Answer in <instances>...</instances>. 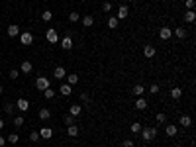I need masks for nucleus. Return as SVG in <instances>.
<instances>
[{"label": "nucleus", "mask_w": 196, "mask_h": 147, "mask_svg": "<svg viewBox=\"0 0 196 147\" xmlns=\"http://www.w3.org/2000/svg\"><path fill=\"white\" fill-rule=\"evenodd\" d=\"M177 126H173V124H169V126H165V134H167V137H175L177 135Z\"/></svg>", "instance_id": "obj_12"}, {"label": "nucleus", "mask_w": 196, "mask_h": 147, "mask_svg": "<svg viewBox=\"0 0 196 147\" xmlns=\"http://www.w3.org/2000/svg\"><path fill=\"white\" fill-rule=\"evenodd\" d=\"M159 90H161V88H159V84H151V88H149V92H151V94H157Z\"/></svg>", "instance_id": "obj_39"}, {"label": "nucleus", "mask_w": 196, "mask_h": 147, "mask_svg": "<svg viewBox=\"0 0 196 147\" xmlns=\"http://www.w3.org/2000/svg\"><path fill=\"white\" fill-rule=\"evenodd\" d=\"M180 126H183V128H190L192 126V118L190 116H180Z\"/></svg>", "instance_id": "obj_17"}, {"label": "nucleus", "mask_w": 196, "mask_h": 147, "mask_svg": "<svg viewBox=\"0 0 196 147\" xmlns=\"http://www.w3.org/2000/svg\"><path fill=\"white\" fill-rule=\"evenodd\" d=\"M180 96H183V88H178V86L171 88V98H173V100H178Z\"/></svg>", "instance_id": "obj_19"}, {"label": "nucleus", "mask_w": 196, "mask_h": 147, "mask_svg": "<svg viewBox=\"0 0 196 147\" xmlns=\"http://www.w3.org/2000/svg\"><path fill=\"white\" fill-rule=\"evenodd\" d=\"M171 35H173V29L171 28H161V29H159V38H161L163 41H169Z\"/></svg>", "instance_id": "obj_8"}, {"label": "nucleus", "mask_w": 196, "mask_h": 147, "mask_svg": "<svg viewBox=\"0 0 196 147\" xmlns=\"http://www.w3.org/2000/svg\"><path fill=\"white\" fill-rule=\"evenodd\" d=\"M177 147H183V145H177Z\"/></svg>", "instance_id": "obj_47"}, {"label": "nucleus", "mask_w": 196, "mask_h": 147, "mask_svg": "<svg viewBox=\"0 0 196 147\" xmlns=\"http://www.w3.org/2000/svg\"><path fill=\"white\" fill-rule=\"evenodd\" d=\"M63 122H65V126H67V128H69V126H75V118H73L71 114L65 116V118H63Z\"/></svg>", "instance_id": "obj_30"}, {"label": "nucleus", "mask_w": 196, "mask_h": 147, "mask_svg": "<svg viewBox=\"0 0 196 147\" xmlns=\"http://www.w3.org/2000/svg\"><path fill=\"white\" fill-rule=\"evenodd\" d=\"M51 84H49V79L47 77H38L35 79V88H38V90H45V88H49Z\"/></svg>", "instance_id": "obj_2"}, {"label": "nucleus", "mask_w": 196, "mask_h": 147, "mask_svg": "<svg viewBox=\"0 0 196 147\" xmlns=\"http://www.w3.org/2000/svg\"><path fill=\"white\" fill-rule=\"evenodd\" d=\"M83 26H84V28H92V26H94V18L90 16V14L83 16Z\"/></svg>", "instance_id": "obj_20"}, {"label": "nucleus", "mask_w": 196, "mask_h": 147, "mask_svg": "<svg viewBox=\"0 0 196 147\" xmlns=\"http://www.w3.org/2000/svg\"><path fill=\"white\" fill-rule=\"evenodd\" d=\"M32 71H33V65L30 61H24V63L20 65V73H24V75H30Z\"/></svg>", "instance_id": "obj_10"}, {"label": "nucleus", "mask_w": 196, "mask_h": 147, "mask_svg": "<svg viewBox=\"0 0 196 147\" xmlns=\"http://www.w3.org/2000/svg\"><path fill=\"white\" fill-rule=\"evenodd\" d=\"M141 137H143L145 143L153 141V139L157 137V129L155 128H141Z\"/></svg>", "instance_id": "obj_1"}, {"label": "nucleus", "mask_w": 196, "mask_h": 147, "mask_svg": "<svg viewBox=\"0 0 196 147\" xmlns=\"http://www.w3.org/2000/svg\"><path fill=\"white\" fill-rule=\"evenodd\" d=\"M2 92H4V88H2V86H0V94H2Z\"/></svg>", "instance_id": "obj_46"}, {"label": "nucleus", "mask_w": 196, "mask_h": 147, "mask_svg": "<svg viewBox=\"0 0 196 147\" xmlns=\"http://www.w3.org/2000/svg\"><path fill=\"white\" fill-rule=\"evenodd\" d=\"M143 92H145V88L141 84H135L133 86V94H135V96H143Z\"/></svg>", "instance_id": "obj_32"}, {"label": "nucleus", "mask_w": 196, "mask_h": 147, "mask_svg": "<svg viewBox=\"0 0 196 147\" xmlns=\"http://www.w3.org/2000/svg\"><path fill=\"white\" fill-rule=\"evenodd\" d=\"M194 0H186V10H194Z\"/></svg>", "instance_id": "obj_40"}, {"label": "nucleus", "mask_w": 196, "mask_h": 147, "mask_svg": "<svg viewBox=\"0 0 196 147\" xmlns=\"http://www.w3.org/2000/svg\"><path fill=\"white\" fill-rule=\"evenodd\" d=\"M51 118V110L49 108H41L39 110V120H49Z\"/></svg>", "instance_id": "obj_22"}, {"label": "nucleus", "mask_w": 196, "mask_h": 147, "mask_svg": "<svg viewBox=\"0 0 196 147\" xmlns=\"http://www.w3.org/2000/svg\"><path fill=\"white\" fill-rule=\"evenodd\" d=\"M59 92L63 94V96H71V92H73V86L65 83V84H61V86H59Z\"/></svg>", "instance_id": "obj_15"}, {"label": "nucleus", "mask_w": 196, "mask_h": 147, "mask_svg": "<svg viewBox=\"0 0 196 147\" xmlns=\"http://www.w3.org/2000/svg\"><path fill=\"white\" fill-rule=\"evenodd\" d=\"M16 108L20 110V112H28V110H30V102H28L26 98H18V102H16Z\"/></svg>", "instance_id": "obj_9"}, {"label": "nucleus", "mask_w": 196, "mask_h": 147, "mask_svg": "<svg viewBox=\"0 0 196 147\" xmlns=\"http://www.w3.org/2000/svg\"><path fill=\"white\" fill-rule=\"evenodd\" d=\"M73 45H75V43H73L71 33H67V35H65V38L61 39V47H63L65 51H69V49H73Z\"/></svg>", "instance_id": "obj_6"}, {"label": "nucleus", "mask_w": 196, "mask_h": 147, "mask_svg": "<svg viewBox=\"0 0 196 147\" xmlns=\"http://www.w3.org/2000/svg\"><path fill=\"white\" fill-rule=\"evenodd\" d=\"M39 139H41L39 137V131H32V134H30V141L35 143V141H39Z\"/></svg>", "instance_id": "obj_37"}, {"label": "nucleus", "mask_w": 196, "mask_h": 147, "mask_svg": "<svg viewBox=\"0 0 196 147\" xmlns=\"http://www.w3.org/2000/svg\"><path fill=\"white\" fill-rule=\"evenodd\" d=\"M67 134H69V137H77L78 135V128L77 126H69L67 128Z\"/></svg>", "instance_id": "obj_26"}, {"label": "nucleus", "mask_w": 196, "mask_h": 147, "mask_svg": "<svg viewBox=\"0 0 196 147\" xmlns=\"http://www.w3.org/2000/svg\"><path fill=\"white\" fill-rule=\"evenodd\" d=\"M20 43L22 45H32L33 43V35L30 32H20Z\"/></svg>", "instance_id": "obj_3"}, {"label": "nucleus", "mask_w": 196, "mask_h": 147, "mask_svg": "<svg viewBox=\"0 0 196 147\" xmlns=\"http://www.w3.org/2000/svg\"><path fill=\"white\" fill-rule=\"evenodd\" d=\"M24 122H26V120H24L22 116H16V118H14V122H12V124H14L16 128H22V126H24Z\"/></svg>", "instance_id": "obj_33"}, {"label": "nucleus", "mask_w": 196, "mask_h": 147, "mask_svg": "<svg viewBox=\"0 0 196 147\" xmlns=\"http://www.w3.org/2000/svg\"><path fill=\"white\" fill-rule=\"evenodd\" d=\"M190 147H194V145H190Z\"/></svg>", "instance_id": "obj_49"}, {"label": "nucleus", "mask_w": 196, "mask_h": 147, "mask_svg": "<svg viewBox=\"0 0 196 147\" xmlns=\"http://www.w3.org/2000/svg\"><path fill=\"white\" fill-rule=\"evenodd\" d=\"M18 139H20L18 134H10V135H6V143H18Z\"/></svg>", "instance_id": "obj_29"}, {"label": "nucleus", "mask_w": 196, "mask_h": 147, "mask_svg": "<svg viewBox=\"0 0 196 147\" xmlns=\"http://www.w3.org/2000/svg\"><path fill=\"white\" fill-rule=\"evenodd\" d=\"M81 100H83V102H90V96H88L86 92H83V94H81Z\"/></svg>", "instance_id": "obj_43"}, {"label": "nucleus", "mask_w": 196, "mask_h": 147, "mask_svg": "<svg viewBox=\"0 0 196 147\" xmlns=\"http://www.w3.org/2000/svg\"><path fill=\"white\" fill-rule=\"evenodd\" d=\"M77 83H78V75H75V73H73V75H69V77H67V84L75 86Z\"/></svg>", "instance_id": "obj_24"}, {"label": "nucleus", "mask_w": 196, "mask_h": 147, "mask_svg": "<svg viewBox=\"0 0 196 147\" xmlns=\"http://www.w3.org/2000/svg\"><path fill=\"white\" fill-rule=\"evenodd\" d=\"M18 77H20V71L12 69V71H10V79H18Z\"/></svg>", "instance_id": "obj_42"}, {"label": "nucleus", "mask_w": 196, "mask_h": 147, "mask_svg": "<svg viewBox=\"0 0 196 147\" xmlns=\"http://www.w3.org/2000/svg\"><path fill=\"white\" fill-rule=\"evenodd\" d=\"M118 24H120V20L116 18V16L108 20V28H110V29H116V28H118Z\"/></svg>", "instance_id": "obj_28"}, {"label": "nucleus", "mask_w": 196, "mask_h": 147, "mask_svg": "<svg viewBox=\"0 0 196 147\" xmlns=\"http://www.w3.org/2000/svg\"><path fill=\"white\" fill-rule=\"evenodd\" d=\"M53 77H55L57 80H61V79H65V77H67V71H65V67H57V69L53 71Z\"/></svg>", "instance_id": "obj_11"}, {"label": "nucleus", "mask_w": 196, "mask_h": 147, "mask_svg": "<svg viewBox=\"0 0 196 147\" xmlns=\"http://www.w3.org/2000/svg\"><path fill=\"white\" fill-rule=\"evenodd\" d=\"M6 33H8L10 38H16V35H20V28H18L16 24H12V26H8V29H6Z\"/></svg>", "instance_id": "obj_13"}, {"label": "nucleus", "mask_w": 196, "mask_h": 147, "mask_svg": "<svg viewBox=\"0 0 196 147\" xmlns=\"http://www.w3.org/2000/svg\"><path fill=\"white\" fill-rule=\"evenodd\" d=\"M128 16H129V8H128L126 4H122L120 8H118V14H116V18H118V20H126Z\"/></svg>", "instance_id": "obj_7"}, {"label": "nucleus", "mask_w": 196, "mask_h": 147, "mask_svg": "<svg viewBox=\"0 0 196 147\" xmlns=\"http://www.w3.org/2000/svg\"><path fill=\"white\" fill-rule=\"evenodd\" d=\"M102 10H104V12H110V10H112V4H110V2H104V4H102Z\"/></svg>", "instance_id": "obj_41"}, {"label": "nucleus", "mask_w": 196, "mask_h": 147, "mask_svg": "<svg viewBox=\"0 0 196 147\" xmlns=\"http://www.w3.org/2000/svg\"><path fill=\"white\" fill-rule=\"evenodd\" d=\"M155 122H157V124H165V122H167V116H165L163 112H159V114L155 116Z\"/></svg>", "instance_id": "obj_36"}, {"label": "nucleus", "mask_w": 196, "mask_h": 147, "mask_svg": "<svg viewBox=\"0 0 196 147\" xmlns=\"http://www.w3.org/2000/svg\"><path fill=\"white\" fill-rule=\"evenodd\" d=\"M4 128V120H0V129H2Z\"/></svg>", "instance_id": "obj_45"}, {"label": "nucleus", "mask_w": 196, "mask_h": 147, "mask_svg": "<svg viewBox=\"0 0 196 147\" xmlns=\"http://www.w3.org/2000/svg\"><path fill=\"white\" fill-rule=\"evenodd\" d=\"M43 96H45L47 100H53V98H55V90L49 86V88H45V90H43Z\"/></svg>", "instance_id": "obj_23"}, {"label": "nucleus", "mask_w": 196, "mask_h": 147, "mask_svg": "<svg viewBox=\"0 0 196 147\" xmlns=\"http://www.w3.org/2000/svg\"><path fill=\"white\" fill-rule=\"evenodd\" d=\"M39 137H43V139L53 137V129H51V128H41V129H39Z\"/></svg>", "instance_id": "obj_16"}, {"label": "nucleus", "mask_w": 196, "mask_h": 147, "mask_svg": "<svg viewBox=\"0 0 196 147\" xmlns=\"http://www.w3.org/2000/svg\"><path fill=\"white\" fill-rule=\"evenodd\" d=\"M81 112H83V106H78V104H73V106L69 108V114H71L73 118H77V116H81Z\"/></svg>", "instance_id": "obj_14"}, {"label": "nucleus", "mask_w": 196, "mask_h": 147, "mask_svg": "<svg viewBox=\"0 0 196 147\" xmlns=\"http://www.w3.org/2000/svg\"><path fill=\"white\" fill-rule=\"evenodd\" d=\"M155 53H157V49H155L153 43H147V45L143 47V57H145V59H153Z\"/></svg>", "instance_id": "obj_5"}, {"label": "nucleus", "mask_w": 196, "mask_h": 147, "mask_svg": "<svg viewBox=\"0 0 196 147\" xmlns=\"http://www.w3.org/2000/svg\"><path fill=\"white\" fill-rule=\"evenodd\" d=\"M78 20H81V14H78V12H71L69 14V22H71V24H77Z\"/></svg>", "instance_id": "obj_25"}, {"label": "nucleus", "mask_w": 196, "mask_h": 147, "mask_svg": "<svg viewBox=\"0 0 196 147\" xmlns=\"http://www.w3.org/2000/svg\"><path fill=\"white\" fill-rule=\"evenodd\" d=\"M143 147H149V145H143Z\"/></svg>", "instance_id": "obj_48"}, {"label": "nucleus", "mask_w": 196, "mask_h": 147, "mask_svg": "<svg viewBox=\"0 0 196 147\" xmlns=\"http://www.w3.org/2000/svg\"><path fill=\"white\" fill-rule=\"evenodd\" d=\"M14 110H16V104H4V112H6V114H10V116H12V114H14Z\"/></svg>", "instance_id": "obj_35"}, {"label": "nucleus", "mask_w": 196, "mask_h": 147, "mask_svg": "<svg viewBox=\"0 0 196 147\" xmlns=\"http://www.w3.org/2000/svg\"><path fill=\"white\" fill-rule=\"evenodd\" d=\"M129 129H132L133 134H139V131H141V124L139 122H133L132 126H129Z\"/></svg>", "instance_id": "obj_34"}, {"label": "nucleus", "mask_w": 196, "mask_h": 147, "mask_svg": "<svg viewBox=\"0 0 196 147\" xmlns=\"http://www.w3.org/2000/svg\"><path fill=\"white\" fill-rule=\"evenodd\" d=\"M122 147H135V145H133L132 139H124V141H122Z\"/></svg>", "instance_id": "obj_38"}, {"label": "nucleus", "mask_w": 196, "mask_h": 147, "mask_svg": "<svg viewBox=\"0 0 196 147\" xmlns=\"http://www.w3.org/2000/svg\"><path fill=\"white\" fill-rule=\"evenodd\" d=\"M45 38H47L49 43H59V33H57V29H55V28H49V29H47Z\"/></svg>", "instance_id": "obj_4"}, {"label": "nucleus", "mask_w": 196, "mask_h": 147, "mask_svg": "<svg viewBox=\"0 0 196 147\" xmlns=\"http://www.w3.org/2000/svg\"><path fill=\"white\" fill-rule=\"evenodd\" d=\"M194 20H196V14H194L192 10H186V12H184V22H186V24H192Z\"/></svg>", "instance_id": "obj_21"}, {"label": "nucleus", "mask_w": 196, "mask_h": 147, "mask_svg": "<svg viewBox=\"0 0 196 147\" xmlns=\"http://www.w3.org/2000/svg\"><path fill=\"white\" fill-rule=\"evenodd\" d=\"M41 20H43V22H51V20H53V12H49V10H45V12H43V14H41Z\"/></svg>", "instance_id": "obj_31"}, {"label": "nucleus", "mask_w": 196, "mask_h": 147, "mask_svg": "<svg viewBox=\"0 0 196 147\" xmlns=\"http://www.w3.org/2000/svg\"><path fill=\"white\" fill-rule=\"evenodd\" d=\"M4 145H6V137L0 135V147H4Z\"/></svg>", "instance_id": "obj_44"}, {"label": "nucleus", "mask_w": 196, "mask_h": 147, "mask_svg": "<svg viewBox=\"0 0 196 147\" xmlns=\"http://www.w3.org/2000/svg\"><path fill=\"white\" fill-rule=\"evenodd\" d=\"M175 35H177L178 39H184V38H186V29H184V28H177V29H175Z\"/></svg>", "instance_id": "obj_27"}, {"label": "nucleus", "mask_w": 196, "mask_h": 147, "mask_svg": "<svg viewBox=\"0 0 196 147\" xmlns=\"http://www.w3.org/2000/svg\"><path fill=\"white\" fill-rule=\"evenodd\" d=\"M135 108H137V110H145V108H147V100H145L143 96H137V100H135Z\"/></svg>", "instance_id": "obj_18"}]
</instances>
